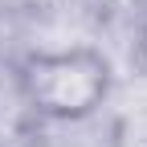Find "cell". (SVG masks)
Segmentation results:
<instances>
[{
  "label": "cell",
  "mask_w": 147,
  "mask_h": 147,
  "mask_svg": "<svg viewBox=\"0 0 147 147\" xmlns=\"http://www.w3.org/2000/svg\"><path fill=\"white\" fill-rule=\"evenodd\" d=\"M33 98L53 115H82L90 110L102 90H106V69L86 57V53H69V57H49L33 65Z\"/></svg>",
  "instance_id": "obj_1"
}]
</instances>
